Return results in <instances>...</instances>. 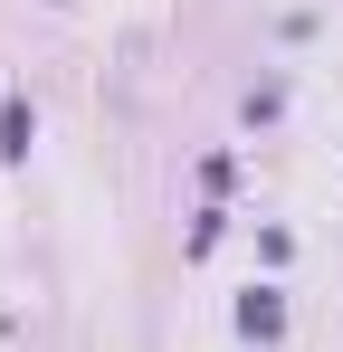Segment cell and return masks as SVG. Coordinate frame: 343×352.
Segmentation results:
<instances>
[{"instance_id": "cell-1", "label": "cell", "mask_w": 343, "mask_h": 352, "mask_svg": "<svg viewBox=\"0 0 343 352\" xmlns=\"http://www.w3.org/2000/svg\"><path fill=\"white\" fill-rule=\"evenodd\" d=\"M238 333H248V343H277L286 333V295L277 286H248L238 295Z\"/></svg>"}, {"instance_id": "cell-2", "label": "cell", "mask_w": 343, "mask_h": 352, "mask_svg": "<svg viewBox=\"0 0 343 352\" xmlns=\"http://www.w3.org/2000/svg\"><path fill=\"white\" fill-rule=\"evenodd\" d=\"M29 133H39L29 105H0V153H10V162H29Z\"/></svg>"}]
</instances>
